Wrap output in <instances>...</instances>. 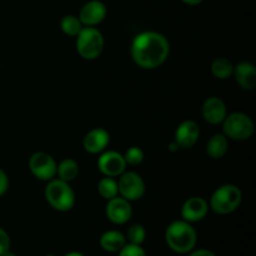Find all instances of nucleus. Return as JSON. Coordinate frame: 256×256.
<instances>
[{"mask_svg": "<svg viewBox=\"0 0 256 256\" xmlns=\"http://www.w3.org/2000/svg\"><path fill=\"white\" fill-rule=\"evenodd\" d=\"M130 54L135 64L142 69H156L169 58V40L162 32L154 30L142 32L132 39Z\"/></svg>", "mask_w": 256, "mask_h": 256, "instance_id": "f257e3e1", "label": "nucleus"}, {"mask_svg": "<svg viewBox=\"0 0 256 256\" xmlns=\"http://www.w3.org/2000/svg\"><path fill=\"white\" fill-rule=\"evenodd\" d=\"M165 242L176 254H189L196 246L198 232L190 222L182 219L175 220L165 230Z\"/></svg>", "mask_w": 256, "mask_h": 256, "instance_id": "f03ea898", "label": "nucleus"}, {"mask_svg": "<svg viewBox=\"0 0 256 256\" xmlns=\"http://www.w3.org/2000/svg\"><path fill=\"white\" fill-rule=\"evenodd\" d=\"M44 195L48 204L60 212H70L76 202V196L72 188L70 186V182H62L58 178L48 182Z\"/></svg>", "mask_w": 256, "mask_h": 256, "instance_id": "7ed1b4c3", "label": "nucleus"}, {"mask_svg": "<svg viewBox=\"0 0 256 256\" xmlns=\"http://www.w3.org/2000/svg\"><path fill=\"white\" fill-rule=\"evenodd\" d=\"M242 200V192L234 184H224L210 196L209 208L219 215H229L238 210Z\"/></svg>", "mask_w": 256, "mask_h": 256, "instance_id": "20e7f679", "label": "nucleus"}, {"mask_svg": "<svg viewBox=\"0 0 256 256\" xmlns=\"http://www.w3.org/2000/svg\"><path fill=\"white\" fill-rule=\"evenodd\" d=\"M75 38L76 52L84 60L98 59L104 52V36L96 26H84Z\"/></svg>", "mask_w": 256, "mask_h": 256, "instance_id": "39448f33", "label": "nucleus"}, {"mask_svg": "<svg viewBox=\"0 0 256 256\" xmlns=\"http://www.w3.org/2000/svg\"><path fill=\"white\" fill-rule=\"evenodd\" d=\"M222 124V134L228 139L244 142L250 139L255 132V125L252 118L242 112L228 114Z\"/></svg>", "mask_w": 256, "mask_h": 256, "instance_id": "423d86ee", "label": "nucleus"}, {"mask_svg": "<svg viewBox=\"0 0 256 256\" xmlns=\"http://www.w3.org/2000/svg\"><path fill=\"white\" fill-rule=\"evenodd\" d=\"M118 188L120 196L129 200L130 202L142 199L146 190L144 179L138 172L126 170L118 179Z\"/></svg>", "mask_w": 256, "mask_h": 256, "instance_id": "0eeeda50", "label": "nucleus"}, {"mask_svg": "<svg viewBox=\"0 0 256 256\" xmlns=\"http://www.w3.org/2000/svg\"><path fill=\"white\" fill-rule=\"evenodd\" d=\"M56 162L50 154L36 152L30 156L29 169L32 174L42 182H50L56 176Z\"/></svg>", "mask_w": 256, "mask_h": 256, "instance_id": "6e6552de", "label": "nucleus"}, {"mask_svg": "<svg viewBox=\"0 0 256 256\" xmlns=\"http://www.w3.org/2000/svg\"><path fill=\"white\" fill-rule=\"evenodd\" d=\"M98 169L104 176L119 178L126 170V162L120 152L105 150L98 159Z\"/></svg>", "mask_w": 256, "mask_h": 256, "instance_id": "1a4fd4ad", "label": "nucleus"}, {"mask_svg": "<svg viewBox=\"0 0 256 256\" xmlns=\"http://www.w3.org/2000/svg\"><path fill=\"white\" fill-rule=\"evenodd\" d=\"M106 202L105 214H106V218L110 222L115 225H124L132 219V208L129 200L118 195V196L106 200Z\"/></svg>", "mask_w": 256, "mask_h": 256, "instance_id": "9d476101", "label": "nucleus"}, {"mask_svg": "<svg viewBox=\"0 0 256 256\" xmlns=\"http://www.w3.org/2000/svg\"><path fill=\"white\" fill-rule=\"evenodd\" d=\"M108 8L102 0H89L80 9L78 18L84 26H96L105 20Z\"/></svg>", "mask_w": 256, "mask_h": 256, "instance_id": "9b49d317", "label": "nucleus"}, {"mask_svg": "<svg viewBox=\"0 0 256 256\" xmlns=\"http://www.w3.org/2000/svg\"><path fill=\"white\" fill-rule=\"evenodd\" d=\"M209 202L202 196H192L185 200L182 206V219L190 222H199L205 219L209 212Z\"/></svg>", "mask_w": 256, "mask_h": 256, "instance_id": "f8f14e48", "label": "nucleus"}, {"mask_svg": "<svg viewBox=\"0 0 256 256\" xmlns=\"http://www.w3.org/2000/svg\"><path fill=\"white\" fill-rule=\"evenodd\" d=\"M200 138V128L194 120H184L175 130L174 142L180 149H190Z\"/></svg>", "mask_w": 256, "mask_h": 256, "instance_id": "ddd939ff", "label": "nucleus"}, {"mask_svg": "<svg viewBox=\"0 0 256 256\" xmlns=\"http://www.w3.org/2000/svg\"><path fill=\"white\" fill-rule=\"evenodd\" d=\"M202 118L210 125H219L228 115V108L224 100L218 96H209L204 100L202 106Z\"/></svg>", "mask_w": 256, "mask_h": 256, "instance_id": "4468645a", "label": "nucleus"}, {"mask_svg": "<svg viewBox=\"0 0 256 256\" xmlns=\"http://www.w3.org/2000/svg\"><path fill=\"white\" fill-rule=\"evenodd\" d=\"M110 144V134L102 128H94L85 134L82 148L89 154H102Z\"/></svg>", "mask_w": 256, "mask_h": 256, "instance_id": "2eb2a0df", "label": "nucleus"}, {"mask_svg": "<svg viewBox=\"0 0 256 256\" xmlns=\"http://www.w3.org/2000/svg\"><path fill=\"white\" fill-rule=\"evenodd\" d=\"M232 76L242 89L254 90L256 88V68L252 62H242L234 65Z\"/></svg>", "mask_w": 256, "mask_h": 256, "instance_id": "dca6fc26", "label": "nucleus"}, {"mask_svg": "<svg viewBox=\"0 0 256 256\" xmlns=\"http://www.w3.org/2000/svg\"><path fill=\"white\" fill-rule=\"evenodd\" d=\"M99 244L104 252L114 254V252H119L122 248L126 244V238L119 230H108L102 234Z\"/></svg>", "mask_w": 256, "mask_h": 256, "instance_id": "f3484780", "label": "nucleus"}, {"mask_svg": "<svg viewBox=\"0 0 256 256\" xmlns=\"http://www.w3.org/2000/svg\"><path fill=\"white\" fill-rule=\"evenodd\" d=\"M229 142L224 134H214L206 142V154L212 159H222L228 152Z\"/></svg>", "mask_w": 256, "mask_h": 256, "instance_id": "a211bd4d", "label": "nucleus"}, {"mask_svg": "<svg viewBox=\"0 0 256 256\" xmlns=\"http://www.w3.org/2000/svg\"><path fill=\"white\" fill-rule=\"evenodd\" d=\"M56 175L58 179L62 180V182H74L79 175V164L72 158H66L58 164Z\"/></svg>", "mask_w": 256, "mask_h": 256, "instance_id": "6ab92c4d", "label": "nucleus"}, {"mask_svg": "<svg viewBox=\"0 0 256 256\" xmlns=\"http://www.w3.org/2000/svg\"><path fill=\"white\" fill-rule=\"evenodd\" d=\"M212 76L219 80H226L232 76L234 72V64L226 58H216L212 60V66H210Z\"/></svg>", "mask_w": 256, "mask_h": 256, "instance_id": "aec40b11", "label": "nucleus"}, {"mask_svg": "<svg viewBox=\"0 0 256 256\" xmlns=\"http://www.w3.org/2000/svg\"><path fill=\"white\" fill-rule=\"evenodd\" d=\"M98 192L105 200H110L119 195L118 180L115 178L104 176L98 182Z\"/></svg>", "mask_w": 256, "mask_h": 256, "instance_id": "412c9836", "label": "nucleus"}, {"mask_svg": "<svg viewBox=\"0 0 256 256\" xmlns=\"http://www.w3.org/2000/svg\"><path fill=\"white\" fill-rule=\"evenodd\" d=\"M82 28H84V25L82 24V22H80L76 15H64L60 20V29L68 36H76Z\"/></svg>", "mask_w": 256, "mask_h": 256, "instance_id": "4be33fe9", "label": "nucleus"}, {"mask_svg": "<svg viewBox=\"0 0 256 256\" xmlns=\"http://www.w3.org/2000/svg\"><path fill=\"white\" fill-rule=\"evenodd\" d=\"M126 240L130 244L142 245L145 239H146V230L142 224H132V226L128 229L126 232Z\"/></svg>", "mask_w": 256, "mask_h": 256, "instance_id": "5701e85b", "label": "nucleus"}, {"mask_svg": "<svg viewBox=\"0 0 256 256\" xmlns=\"http://www.w3.org/2000/svg\"><path fill=\"white\" fill-rule=\"evenodd\" d=\"M126 165L130 166H138L144 162V152L139 146H130L126 152L122 154Z\"/></svg>", "mask_w": 256, "mask_h": 256, "instance_id": "b1692460", "label": "nucleus"}, {"mask_svg": "<svg viewBox=\"0 0 256 256\" xmlns=\"http://www.w3.org/2000/svg\"><path fill=\"white\" fill-rule=\"evenodd\" d=\"M118 254H119L118 256H146V252L142 245L130 244V242H126Z\"/></svg>", "mask_w": 256, "mask_h": 256, "instance_id": "393cba45", "label": "nucleus"}, {"mask_svg": "<svg viewBox=\"0 0 256 256\" xmlns=\"http://www.w3.org/2000/svg\"><path fill=\"white\" fill-rule=\"evenodd\" d=\"M10 248H12V240H10L9 234L6 232V230L0 228V256L9 252Z\"/></svg>", "mask_w": 256, "mask_h": 256, "instance_id": "a878e982", "label": "nucleus"}, {"mask_svg": "<svg viewBox=\"0 0 256 256\" xmlns=\"http://www.w3.org/2000/svg\"><path fill=\"white\" fill-rule=\"evenodd\" d=\"M9 176H8L6 172L0 168V198L2 195L6 194L8 189H9Z\"/></svg>", "mask_w": 256, "mask_h": 256, "instance_id": "bb28decb", "label": "nucleus"}, {"mask_svg": "<svg viewBox=\"0 0 256 256\" xmlns=\"http://www.w3.org/2000/svg\"><path fill=\"white\" fill-rule=\"evenodd\" d=\"M188 256H216L212 250L208 249H198V250H192V252H189Z\"/></svg>", "mask_w": 256, "mask_h": 256, "instance_id": "cd10ccee", "label": "nucleus"}, {"mask_svg": "<svg viewBox=\"0 0 256 256\" xmlns=\"http://www.w3.org/2000/svg\"><path fill=\"white\" fill-rule=\"evenodd\" d=\"M182 2H184V4L190 5V6H195V5L202 4V2H204V0H182Z\"/></svg>", "mask_w": 256, "mask_h": 256, "instance_id": "c85d7f7f", "label": "nucleus"}, {"mask_svg": "<svg viewBox=\"0 0 256 256\" xmlns=\"http://www.w3.org/2000/svg\"><path fill=\"white\" fill-rule=\"evenodd\" d=\"M168 149H169V152H176L178 150L180 149V148L178 146L176 142H170V144H169V146H168Z\"/></svg>", "mask_w": 256, "mask_h": 256, "instance_id": "c756f323", "label": "nucleus"}, {"mask_svg": "<svg viewBox=\"0 0 256 256\" xmlns=\"http://www.w3.org/2000/svg\"><path fill=\"white\" fill-rule=\"evenodd\" d=\"M65 256H85V255L80 252H68Z\"/></svg>", "mask_w": 256, "mask_h": 256, "instance_id": "7c9ffc66", "label": "nucleus"}, {"mask_svg": "<svg viewBox=\"0 0 256 256\" xmlns=\"http://www.w3.org/2000/svg\"><path fill=\"white\" fill-rule=\"evenodd\" d=\"M2 256H16V254H14L12 250H9V252H6L4 255H2Z\"/></svg>", "mask_w": 256, "mask_h": 256, "instance_id": "2f4dec72", "label": "nucleus"}, {"mask_svg": "<svg viewBox=\"0 0 256 256\" xmlns=\"http://www.w3.org/2000/svg\"><path fill=\"white\" fill-rule=\"evenodd\" d=\"M45 256H55V255H52V254H48V255H45Z\"/></svg>", "mask_w": 256, "mask_h": 256, "instance_id": "473e14b6", "label": "nucleus"}]
</instances>
